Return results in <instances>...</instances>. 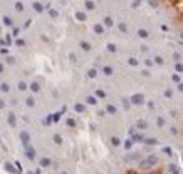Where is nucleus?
Instances as JSON below:
<instances>
[{"mask_svg":"<svg viewBox=\"0 0 183 174\" xmlns=\"http://www.w3.org/2000/svg\"><path fill=\"white\" fill-rule=\"evenodd\" d=\"M171 174H180V171H178V173H171Z\"/></svg>","mask_w":183,"mask_h":174,"instance_id":"cd10ccee","label":"nucleus"},{"mask_svg":"<svg viewBox=\"0 0 183 174\" xmlns=\"http://www.w3.org/2000/svg\"><path fill=\"white\" fill-rule=\"evenodd\" d=\"M131 144H133V142H131V141H126V142H124L126 149H129V147H131Z\"/></svg>","mask_w":183,"mask_h":174,"instance_id":"b1692460","label":"nucleus"},{"mask_svg":"<svg viewBox=\"0 0 183 174\" xmlns=\"http://www.w3.org/2000/svg\"><path fill=\"white\" fill-rule=\"evenodd\" d=\"M119 29H121V32H128V27H126V24H121Z\"/></svg>","mask_w":183,"mask_h":174,"instance_id":"4be33fe9","label":"nucleus"},{"mask_svg":"<svg viewBox=\"0 0 183 174\" xmlns=\"http://www.w3.org/2000/svg\"><path fill=\"white\" fill-rule=\"evenodd\" d=\"M131 102L135 104V106H143L145 104V96L143 94H133L131 96Z\"/></svg>","mask_w":183,"mask_h":174,"instance_id":"f257e3e1","label":"nucleus"},{"mask_svg":"<svg viewBox=\"0 0 183 174\" xmlns=\"http://www.w3.org/2000/svg\"><path fill=\"white\" fill-rule=\"evenodd\" d=\"M175 70H176V74L183 72V64L182 62H175Z\"/></svg>","mask_w":183,"mask_h":174,"instance_id":"9b49d317","label":"nucleus"},{"mask_svg":"<svg viewBox=\"0 0 183 174\" xmlns=\"http://www.w3.org/2000/svg\"><path fill=\"white\" fill-rule=\"evenodd\" d=\"M176 91H178V92H183V82L182 81L176 84Z\"/></svg>","mask_w":183,"mask_h":174,"instance_id":"aec40b11","label":"nucleus"},{"mask_svg":"<svg viewBox=\"0 0 183 174\" xmlns=\"http://www.w3.org/2000/svg\"><path fill=\"white\" fill-rule=\"evenodd\" d=\"M153 62H155L156 65H163V64H165V59H163L161 55H156L155 59H153Z\"/></svg>","mask_w":183,"mask_h":174,"instance_id":"6e6552de","label":"nucleus"},{"mask_svg":"<svg viewBox=\"0 0 183 174\" xmlns=\"http://www.w3.org/2000/svg\"><path fill=\"white\" fill-rule=\"evenodd\" d=\"M173 62H182V54L180 52H173Z\"/></svg>","mask_w":183,"mask_h":174,"instance_id":"f8f14e48","label":"nucleus"},{"mask_svg":"<svg viewBox=\"0 0 183 174\" xmlns=\"http://www.w3.org/2000/svg\"><path fill=\"white\" fill-rule=\"evenodd\" d=\"M140 168H141L143 171H148V169H151V164L145 159V161H140Z\"/></svg>","mask_w":183,"mask_h":174,"instance_id":"39448f33","label":"nucleus"},{"mask_svg":"<svg viewBox=\"0 0 183 174\" xmlns=\"http://www.w3.org/2000/svg\"><path fill=\"white\" fill-rule=\"evenodd\" d=\"M128 62H129V65H133V67H136L140 62H138V59H135V57H131V59H128Z\"/></svg>","mask_w":183,"mask_h":174,"instance_id":"4468645a","label":"nucleus"},{"mask_svg":"<svg viewBox=\"0 0 183 174\" xmlns=\"http://www.w3.org/2000/svg\"><path fill=\"white\" fill-rule=\"evenodd\" d=\"M138 37H140V39H148V37H150V32H148L146 29H140V30H138Z\"/></svg>","mask_w":183,"mask_h":174,"instance_id":"7ed1b4c3","label":"nucleus"},{"mask_svg":"<svg viewBox=\"0 0 183 174\" xmlns=\"http://www.w3.org/2000/svg\"><path fill=\"white\" fill-rule=\"evenodd\" d=\"M180 169H178V166L176 164H168V173L171 174V173H178Z\"/></svg>","mask_w":183,"mask_h":174,"instance_id":"1a4fd4ad","label":"nucleus"},{"mask_svg":"<svg viewBox=\"0 0 183 174\" xmlns=\"http://www.w3.org/2000/svg\"><path fill=\"white\" fill-rule=\"evenodd\" d=\"M171 81H173V82H176V84H178V82L182 81V77H180V74H173V75H171Z\"/></svg>","mask_w":183,"mask_h":174,"instance_id":"f3484780","label":"nucleus"},{"mask_svg":"<svg viewBox=\"0 0 183 174\" xmlns=\"http://www.w3.org/2000/svg\"><path fill=\"white\" fill-rule=\"evenodd\" d=\"M145 137H143L141 134H135V142H143Z\"/></svg>","mask_w":183,"mask_h":174,"instance_id":"dca6fc26","label":"nucleus"},{"mask_svg":"<svg viewBox=\"0 0 183 174\" xmlns=\"http://www.w3.org/2000/svg\"><path fill=\"white\" fill-rule=\"evenodd\" d=\"M143 142H146L148 146H156V144H158V139H156V137H148V139H145Z\"/></svg>","mask_w":183,"mask_h":174,"instance_id":"423d86ee","label":"nucleus"},{"mask_svg":"<svg viewBox=\"0 0 183 174\" xmlns=\"http://www.w3.org/2000/svg\"><path fill=\"white\" fill-rule=\"evenodd\" d=\"M141 75L143 77H150L151 74H150V70H148V69H145V70H141Z\"/></svg>","mask_w":183,"mask_h":174,"instance_id":"412c9836","label":"nucleus"},{"mask_svg":"<svg viewBox=\"0 0 183 174\" xmlns=\"http://www.w3.org/2000/svg\"><path fill=\"white\" fill-rule=\"evenodd\" d=\"M170 132H171L173 136H178V134H180V131H178V127H175V126H171V127H170Z\"/></svg>","mask_w":183,"mask_h":174,"instance_id":"6ab92c4d","label":"nucleus"},{"mask_svg":"<svg viewBox=\"0 0 183 174\" xmlns=\"http://www.w3.org/2000/svg\"><path fill=\"white\" fill-rule=\"evenodd\" d=\"M148 4H150L151 9H158L160 7V0H148Z\"/></svg>","mask_w":183,"mask_h":174,"instance_id":"9d476101","label":"nucleus"},{"mask_svg":"<svg viewBox=\"0 0 183 174\" xmlns=\"http://www.w3.org/2000/svg\"><path fill=\"white\" fill-rule=\"evenodd\" d=\"M165 97H168V99L173 97V89H170V87H168L166 91H165Z\"/></svg>","mask_w":183,"mask_h":174,"instance_id":"2eb2a0df","label":"nucleus"},{"mask_svg":"<svg viewBox=\"0 0 183 174\" xmlns=\"http://www.w3.org/2000/svg\"><path fill=\"white\" fill-rule=\"evenodd\" d=\"M148 107H150V109H155V102H151V101H150V102H148Z\"/></svg>","mask_w":183,"mask_h":174,"instance_id":"a878e982","label":"nucleus"},{"mask_svg":"<svg viewBox=\"0 0 183 174\" xmlns=\"http://www.w3.org/2000/svg\"><path fill=\"white\" fill-rule=\"evenodd\" d=\"M113 144H114V146H118V144H119V139L114 137V139H113Z\"/></svg>","mask_w":183,"mask_h":174,"instance_id":"bb28decb","label":"nucleus"},{"mask_svg":"<svg viewBox=\"0 0 183 174\" xmlns=\"http://www.w3.org/2000/svg\"><path fill=\"white\" fill-rule=\"evenodd\" d=\"M165 124H166V122H165V117H163V116H158V117H156V127L163 129V127H165Z\"/></svg>","mask_w":183,"mask_h":174,"instance_id":"20e7f679","label":"nucleus"},{"mask_svg":"<svg viewBox=\"0 0 183 174\" xmlns=\"http://www.w3.org/2000/svg\"><path fill=\"white\" fill-rule=\"evenodd\" d=\"M178 39H180V42H182V44H183V30L180 32V34H178Z\"/></svg>","mask_w":183,"mask_h":174,"instance_id":"393cba45","label":"nucleus"},{"mask_svg":"<svg viewBox=\"0 0 183 174\" xmlns=\"http://www.w3.org/2000/svg\"><path fill=\"white\" fill-rule=\"evenodd\" d=\"M146 161H148L150 164H151V168H155V166L158 164V156H155V154H148Z\"/></svg>","mask_w":183,"mask_h":174,"instance_id":"f03ea898","label":"nucleus"},{"mask_svg":"<svg viewBox=\"0 0 183 174\" xmlns=\"http://www.w3.org/2000/svg\"><path fill=\"white\" fill-rule=\"evenodd\" d=\"M170 116H171V117H178V112L173 109V111H170Z\"/></svg>","mask_w":183,"mask_h":174,"instance_id":"5701e85b","label":"nucleus"},{"mask_svg":"<svg viewBox=\"0 0 183 174\" xmlns=\"http://www.w3.org/2000/svg\"><path fill=\"white\" fill-rule=\"evenodd\" d=\"M136 127H138V129H141V131H145V129H148V124H146V121H138V122H136Z\"/></svg>","mask_w":183,"mask_h":174,"instance_id":"0eeeda50","label":"nucleus"},{"mask_svg":"<svg viewBox=\"0 0 183 174\" xmlns=\"http://www.w3.org/2000/svg\"><path fill=\"white\" fill-rule=\"evenodd\" d=\"M145 65H146V67H153V65H155L153 59H145Z\"/></svg>","mask_w":183,"mask_h":174,"instance_id":"a211bd4d","label":"nucleus"},{"mask_svg":"<svg viewBox=\"0 0 183 174\" xmlns=\"http://www.w3.org/2000/svg\"><path fill=\"white\" fill-rule=\"evenodd\" d=\"M161 151H163V154H166V156H173V151H171V147H168V146H165V147H161Z\"/></svg>","mask_w":183,"mask_h":174,"instance_id":"ddd939ff","label":"nucleus"}]
</instances>
